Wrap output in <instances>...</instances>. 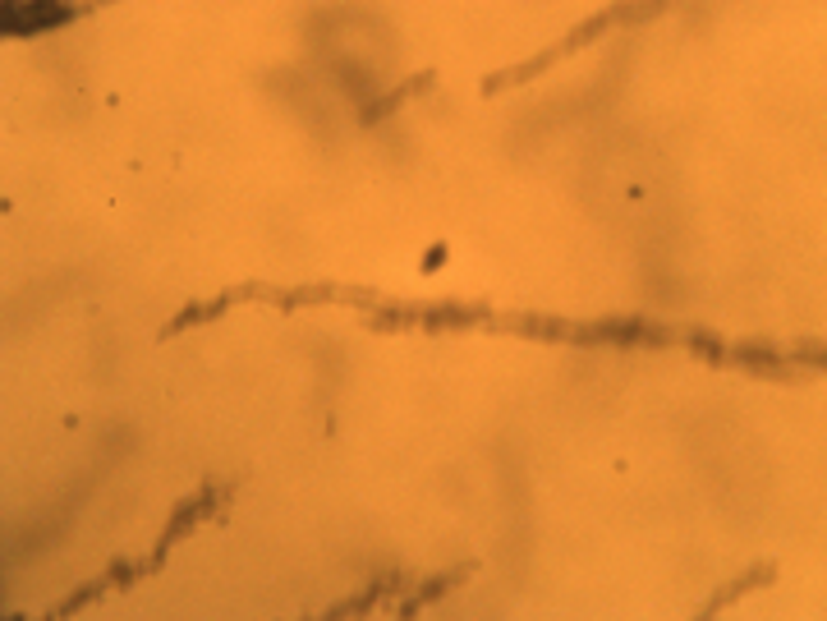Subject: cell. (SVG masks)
Masks as SVG:
<instances>
[{"mask_svg": "<svg viewBox=\"0 0 827 621\" xmlns=\"http://www.w3.org/2000/svg\"><path fill=\"white\" fill-rule=\"evenodd\" d=\"M759 580H768V566H759V571H754V575H745V580H736V585H731V589H722V594H717V598H713V603H708V608H703V612H722L726 603H731V598H740V594H745V589H754V585H759Z\"/></svg>", "mask_w": 827, "mask_h": 621, "instance_id": "obj_2", "label": "cell"}, {"mask_svg": "<svg viewBox=\"0 0 827 621\" xmlns=\"http://www.w3.org/2000/svg\"><path fill=\"white\" fill-rule=\"evenodd\" d=\"M0 19H5V33H37V28H56V23L74 19V10L69 5H23V0H14V5H5L0 10Z\"/></svg>", "mask_w": 827, "mask_h": 621, "instance_id": "obj_1", "label": "cell"}]
</instances>
